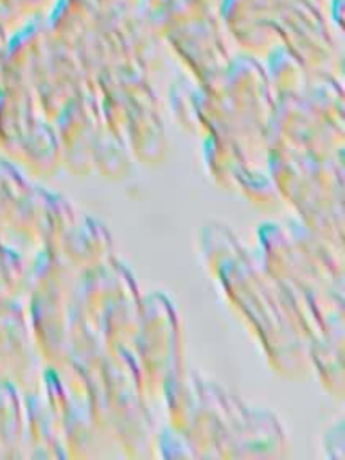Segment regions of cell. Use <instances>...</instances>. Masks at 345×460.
<instances>
[{"mask_svg":"<svg viewBox=\"0 0 345 460\" xmlns=\"http://www.w3.org/2000/svg\"><path fill=\"white\" fill-rule=\"evenodd\" d=\"M47 0H0V25L7 31L11 27H20L38 13Z\"/></svg>","mask_w":345,"mask_h":460,"instance_id":"cell-31","label":"cell"},{"mask_svg":"<svg viewBox=\"0 0 345 460\" xmlns=\"http://www.w3.org/2000/svg\"><path fill=\"white\" fill-rule=\"evenodd\" d=\"M305 70L307 68L302 65V61L293 52H289L286 47H275V49L271 47L270 49L266 75L271 84V90L277 95L302 93L307 84Z\"/></svg>","mask_w":345,"mask_h":460,"instance_id":"cell-24","label":"cell"},{"mask_svg":"<svg viewBox=\"0 0 345 460\" xmlns=\"http://www.w3.org/2000/svg\"><path fill=\"white\" fill-rule=\"evenodd\" d=\"M25 275L27 266L23 259L0 237V305L18 300L25 291Z\"/></svg>","mask_w":345,"mask_h":460,"instance_id":"cell-29","label":"cell"},{"mask_svg":"<svg viewBox=\"0 0 345 460\" xmlns=\"http://www.w3.org/2000/svg\"><path fill=\"white\" fill-rule=\"evenodd\" d=\"M29 183L14 164L0 158V237L9 234L14 212L27 190Z\"/></svg>","mask_w":345,"mask_h":460,"instance_id":"cell-26","label":"cell"},{"mask_svg":"<svg viewBox=\"0 0 345 460\" xmlns=\"http://www.w3.org/2000/svg\"><path fill=\"white\" fill-rule=\"evenodd\" d=\"M156 2H158V4H162V2H164V0H156Z\"/></svg>","mask_w":345,"mask_h":460,"instance_id":"cell-33","label":"cell"},{"mask_svg":"<svg viewBox=\"0 0 345 460\" xmlns=\"http://www.w3.org/2000/svg\"><path fill=\"white\" fill-rule=\"evenodd\" d=\"M68 50L65 45L58 50V43L50 41L34 77L32 93L36 108L49 122H54L59 111L79 92L88 90L84 74Z\"/></svg>","mask_w":345,"mask_h":460,"instance_id":"cell-9","label":"cell"},{"mask_svg":"<svg viewBox=\"0 0 345 460\" xmlns=\"http://www.w3.org/2000/svg\"><path fill=\"white\" fill-rule=\"evenodd\" d=\"M302 95L318 117L343 137V95L340 86L331 77L320 75L314 83L305 84Z\"/></svg>","mask_w":345,"mask_h":460,"instance_id":"cell-25","label":"cell"},{"mask_svg":"<svg viewBox=\"0 0 345 460\" xmlns=\"http://www.w3.org/2000/svg\"><path fill=\"white\" fill-rule=\"evenodd\" d=\"M79 271L61 250L40 248L36 259L27 266L25 295H50L65 300L74 298Z\"/></svg>","mask_w":345,"mask_h":460,"instance_id":"cell-15","label":"cell"},{"mask_svg":"<svg viewBox=\"0 0 345 460\" xmlns=\"http://www.w3.org/2000/svg\"><path fill=\"white\" fill-rule=\"evenodd\" d=\"M7 47H9V38L7 31L0 25V84L4 81V70H5V58H7Z\"/></svg>","mask_w":345,"mask_h":460,"instance_id":"cell-32","label":"cell"},{"mask_svg":"<svg viewBox=\"0 0 345 460\" xmlns=\"http://www.w3.org/2000/svg\"><path fill=\"white\" fill-rule=\"evenodd\" d=\"M131 352L147 399L162 395L165 377L183 367L180 318L162 293L142 298L140 323Z\"/></svg>","mask_w":345,"mask_h":460,"instance_id":"cell-3","label":"cell"},{"mask_svg":"<svg viewBox=\"0 0 345 460\" xmlns=\"http://www.w3.org/2000/svg\"><path fill=\"white\" fill-rule=\"evenodd\" d=\"M16 164L38 178H49L58 172L61 167V147L56 128L49 120L38 119Z\"/></svg>","mask_w":345,"mask_h":460,"instance_id":"cell-19","label":"cell"},{"mask_svg":"<svg viewBox=\"0 0 345 460\" xmlns=\"http://www.w3.org/2000/svg\"><path fill=\"white\" fill-rule=\"evenodd\" d=\"M216 277L230 304L262 343L271 368L284 377H304L309 368L307 347L289 325L270 277L261 273L244 252L221 264Z\"/></svg>","mask_w":345,"mask_h":460,"instance_id":"cell-1","label":"cell"},{"mask_svg":"<svg viewBox=\"0 0 345 460\" xmlns=\"http://www.w3.org/2000/svg\"><path fill=\"white\" fill-rule=\"evenodd\" d=\"M23 446H31V456L58 458L66 456L61 435V420L56 417L40 386L25 392L23 397Z\"/></svg>","mask_w":345,"mask_h":460,"instance_id":"cell-14","label":"cell"},{"mask_svg":"<svg viewBox=\"0 0 345 460\" xmlns=\"http://www.w3.org/2000/svg\"><path fill=\"white\" fill-rule=\"evenodd\" d=\"M135 356L128 349L106 350L102 368L86 402L99 429L128 456H149L156 433L146 406Z\"/></svg>","mask_w":345,"mask_h":460,"instance_id":"cell-2","label":"cell"},{"mask_svg":"<svg viewBox=\"0 0 345 460\" xmlns=\"http://www.w3.org/2000/svg\"><path fill=\"white\" fill-rule=\"evenodd\" d=\"M309 363L314 365L322 386L336 395H343V331L327 332L307 343Z\"/></svg>","mask_w":345,"mask_h":460,"instance_id":"cell-20","label":"cell"},{"mask_svg":"<svg viewBox=\"0 0 345 460\" xmlns=\"http://www.w3.org/2000/svg\"><path fill=\"white\" fill-rule=\"evenodd\" d=\"M171 110L178 124L190 133H201L198 110H196V90L189 88L185 81L171 88Z\"/></svg>","mask_w":345,"mask_h":460,"instance_id":"cell-30","label":"cell"},{"mask_svg":"<svg viewBox=\"0 0 345 460\" xmlns=\"http://www.w3.org/2000/svg\"><path fill=\"white\" fill-rule=\"evenodd\" d=\"M61 435L66 456L97 458L104 456L110 447H117L92 419L86 399L72 397L61 420Z\"/></svg>","mask_w":345,"mask_h":460,"instance_id":"cell-16","label":"cell"},{"mask_svg":"<svg viewBox=\"0 0 345 460\" xmlns=\"http://www.w3.org/2000/svg\"><path fill=\"white\" fill-rule=\"evenodd\" d=\"M203 160L212 180L223 189H235V176L248 164L234 142L216 135H205Z\"/></svg>","mask_w":345,"mask_h":460,"instance_id":"cell-23","label":"cell"},{"mask_svg":"<svg viewBox=\"0 0 345 460\" xmlns=\"http://www.w3.org/2000/svg\"><path fill=\"white\" fill-rule=\"evenodd\" d=\"M133 289H137V284L129 270L119 261L110 259L95 268L79 273L72 305L84 318L97 325L106 305L122 293Z\"/></svg>","mask_w":345,"mask_h":460,"instance_id":"cell-11","label":"cell"},{"mask_svg":"<svg viewBox=\"0 0 345 460\" xmlns=\"http://www.w3.org/2000/svg\"><path fill=\"white\" fill-rule=\"evenodd\" d=\"M93 171L108 180H120L131 169V151L124 140V135L101 126L93 146Z\"/></svg>","mask_w":345,"mask_h":460,"instance_id":"cell-22","label":"cell"},{"mask_svg":"<svg viewBox=\"0 0 345 460\" xmlns=\"http://www.w3.org/2000/svg\"><path fill=\"white\" fill-rule=\"evenodd\" d=\"M203 230H205L203 241H201L203 255H205V261H207L210 271L216 275L219 266L228 262L230 259L237 257L239 253H243V248L235 241L234 234L217 223H212V225L205 226Z\"/></svg>","mask_w":345,"mask_h":460,"instance_id":"cell-28","label":"cell"},{"mask_svg":"<svg viewBox=\"0 0 345 460\" xmlns=\"http://www.w3.org/2000/svg\"><path fill=\"white\" fill-rule=\"evenodd\" d=\"M74 223V208L65 198L38 185H29L14 212L9 234L38 248L61 250Z\"/></svg>","mask_w":345,"mask_h":460,"instance_id":"cell-6","label":"cell"},{"mask_svg":"<svg viewBox=\"0 0 345 460\" xmlns=\"http://www.w3.org/2000/svg\"><path fill=\"white\" fill-rule=\"evenodd\" d=\"M343 137L327 126L302 93L275 97L268 126V147H284L313 158H334Z\"/></svg>","mask_w":345,"mask_h":460,"instance_id":"cell-4","label":"cell"},{"mask_svg":"<svg viewBox=\"0 0 345 460\" xmlns=\"http://www.w3.org/2000/svg\"><path fill=\"white\" fill-rule=\"evenodd\" d=\"M23 399L11 381H0V458H16L23 449Z\"/></svg>","mask_w":345,"mask_h":460,"instance_id":"cell-21","label":"cell"},{"mask_svg":"<svg viewBox=\"0 0 345 460\" xmlns=\"http://www.w3.org/2000/svg\"><path fill=\"white\" fill-rule=\"evenodd\" d=\"M284 433L275 415L248 410L239 401L234 408L230 456H280Z\"/></svg>","mask_w":345,"mask_h":460,"instance_id":"cell-12","label":"cell"},{"mask_svg":"<svg viewBox=\"0 0 345 460\" xmlns=\"http://www.w3.org/2000/svg\"><path fill=\"white\" fill-rule=\"evenodd\" d=\"M34 93L23 86L0 84V151L16 164L23 144L38 122Z\"/></svg>","mask_w":345,"mask_h":460,"instance_id":"cell-13","label":"cell"},{"mask_svg":"<svg viewBox=\"0 0 345 460\" xmlns=\"http://www.w3.org/2000/svg\"><path fill=\"white\" fill-rule=\"evenodd\" d=\"M63 255L81 273L113 259L111 237L102 223L93 217L75 221L61 244Z\"/></svg>","mask_w":345,"mask_h":460,"instance_id":"cell-17","label":"cell"},{"mask_svg":"<svg viewBox=\"0 0 345 460\" xmlns=\"http://www.w3.org/2000/svg\"><path fill=\"white\" fill-rule=\"evenodd\" d=\"M70 307L72 302L50 296H29V329L38 358L50 368H61L70 352Z\"/></svg>","mask_w":345,"mask_h":460,"instance_id":"cell-10","label":"cell"},{"mask_svg":"<svg viewBox=\"0 0 345 460\" xmlns=\"http://www.w3.org/2000/svg\"><path fill=\"white\" fill-rule=\"evenodd\" d=\"M36 349L29 320L18 300L0 305V381H11L22 392L40 386Z\"/></svg>","mask_w":345,"mask_h":460,"instance_id":"cell-8","label":"cell"},{"mask_svg":"<svg viewBox=\"0 0 345 460\" xmlns=\"http://www.w3.org/2000/svg\"><path fill=\"white\" fill-rule=\"evenodd\" d=\"M117 70L128 92L124 140L133 158L147 165H156L165 156V131L155 93L144 74L135 66Z\"/></svg>","mask_w":345,"mask_h":460,"instance_id":"cell-5","label":"cell"},{"mask_svg":"<svg viewBox=\"0 0 345 460\" xmlns=\"http://www.w3.org/2000/svg\"><path fill=\"white\" fill-rule=\"evenodd\" d=\"M54 122L61 147V167L72 174H90L93 171V146L104 124L93 92H79L59 111Z\"/></svg>","mask_w":345,"mask_h":460,"instance_id":"cell-7","label":"cell"},{"mask_svg":"<svg viewBox=\"0 0 345 460\" xmlns=\"http://www.w3.org/2000/svg\"><path fill=\"white\" fill-rule=\"evenodd\" d=\"M235 189H239L241 194L255 207L271 208L279 203V192L271 176L253 169L250 164H244L239 169L235 176Z\"/></svg>","mask_w":345,"mask_h":460,"instance_id":"cell-27","label":"cell"},{"mask_svg":"<svg viewBox=\"0 0 345 460\" xmlns=\"http://www.w3.org/2000/svg\"><path fill=\"white\" fill-rule=\"evenodd\" d=\"M140 304L142 296L138 289H133L106 305L97 323L106 350L133 349L140 323Z\"/></svg>","mask_w":345,"mask_h":460,"instance_id":"cell-18","label":"cell"}]
</instances>
